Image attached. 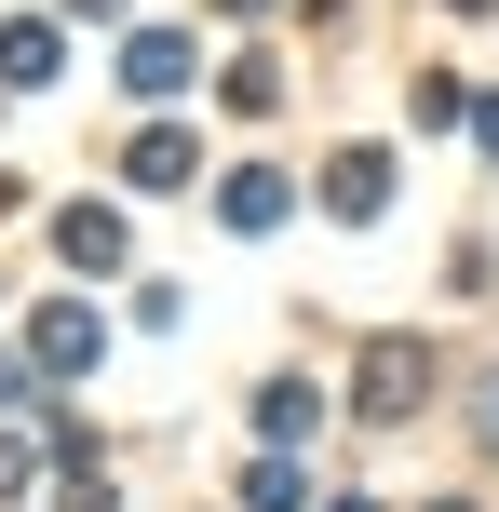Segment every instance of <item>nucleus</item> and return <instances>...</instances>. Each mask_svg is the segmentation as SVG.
I'll return each instance as SVG.
<instances>
[{
    "mask_svg": "<svg viewBox=\"0 0 499 512\" xmlns=\"http://www.w3.org/2000/svg\"><path fill=\"white\" fill-rule=\"evenodd\" d=\"M419 391H432V351H419V337H378V351H365V418H405Z\"/></svg>",
    "mask_w": 499,
    "mask_h": 512,
    "instance_id": "nucleus-1",
    "label": "nucleus"
},
{
    "mask_svg": "<svg viewBox=\"0 0 499 512\" xmlns=\"http://www.w3.org/2000/svg\"><path fill=\"white\" fill-rule=\"evenodd\" d=\"M54 256H68V270H95V283H108V270H122L135 243H122V216H108V203H68V216H54Z\"/></svg>",
    "mask_w": 499,
    "mask_h": 512,
    "instance_id": "nucleus-2",
    "label": "nucleus"
},
{
    "mask_svg": "<svg viewBox=\"0 0 499 512\" xmlns=\"http://www.w3.org/2000/svg\"><path fill=\"white\" fill-rule=\"evenodd\" d=\"M27 351H41L54 378H81V364H95V310H41V324H27Z\"/></svg>",
    "mask_w": 499,
    "mask_h": 512,
    "instance_id": "nucleus-3",
    "label": "nucleus"
},
{
    "mask_svg": "<svg viewBox=\"0 0 499 512\" xmlns=\"http://www.w3.org/2000/svg\"><path fill=\"white\" fill-rule=\"evenodd\" d=\"M0 81H14V95H41V81H54V27H41V14L0 27Z\"/></svg>",
    "mask_w": 499,
    "mask_h": 512,
    "instance_id": "nucleus-4",
    "label": "nucleus"
},
{
    "mask_svg": "<svg viewBox=\"0 0 499 512\" xmlns=\"http://www.w3.org/2000/svg\"><path fill=\"white\" fill-rule=\"evenodd\" d=\"M324 203H338V216H378V203H392V162H378V149H351L338 176H324Z\"/></svg>",
    "mask_w": 499,
    "mask_h": 512,
    "instance_id": "nucleus-5",
    "label": "nucleus"
},
{
    "mask_svg": "<svg viewBox=\"0 0 499 512\" xmlns=\"http://www.w3.org/2000/svg\"><path fill=\"white\" fill-rule=\"evenodd\" d=\"M122 81H135V95H176V81H189V41H162V27H149V41L122 54Z\"/></svg>",
    "mask_w": 499,
    "mask_h": 512,
    "instance_id": "nucleus-6",
    "label": "nucleus"
},
{
    "mask_svg": "<svg viewBox=\"0 0 499 512\" xmlns=\"http://www.w3.org/2000/svg\"><path fill=\"white\" fill-rule=\"evenodd\" d=\"M176 176H189V135L149 122V135H135V189H176Z\"/></svg>",
    "mask_w": 499,
    "mask_h": 512,
    "instance_id": "nucleus-7",
    "label": "nucleus"
},
{
    "mask_svg": "<svg viewBox=\"0 0 499 512\" xmlns=\"http://www.w3.org/2000/svg\"><path fill=\"white\" fill-rule=\"evenodd\" d=\"M270 216H284V176H257V162H243V176H230V230H270Z\"/></svg>",
    "mask_w": 499,
    "mask_h": 512,
    "instance_id": "nucleus-8",
    "label": "nucleus"
},
{
    "mask_svg": "<svg viewBox=\"0 0 499 512\" xmlns=\"http://www.w3.org/2000/svg\"><path fill=\"white\" fill-rule=\"evenodd\" d=\"M257 418H270V432H311L324 391H311V378H270V391H257Z\"/></svg>",
    "mask_w": 499,
    "mask_h": 512,
    "instance_id": "nucleus-9",
    "label": "nucleus"
},
{
    "mask_svg": "<svg viewBox=\"0 0 499 512\" xmlns=\"http://www.w3.org/2000/svg\"><path fill=\"white\" fill-rule=\"evenodd\" d=\"M243 499H257V512H297L311 486H297V459H257V472H243Z\"/></svg>",
    "mask_w": 499,
    "mask_h": 512,
    "instance_id": "nucleus-10",
    "label": "nucleus"
},
{
    "mask_svg": "<svg viewBox=\"0 0 499 512\" xmlns=\"http://www.w3.org/2000/svg\"><path fill=\"white\" fill-rule=\"evenodd\" d=\"M473 432H486V445H499V364H486V391H473Z\"/></svg>",
    "mask_w": 499,
    "mask_h": 512,
    "instance_id": "nucleus-11",
    "label": "nucleus"
}]
</instances>
